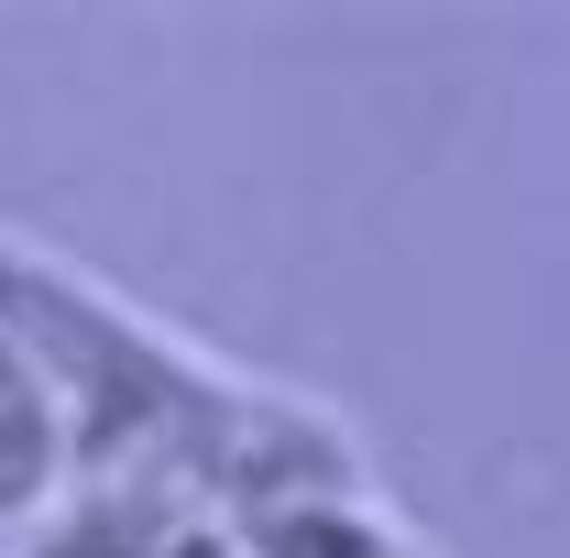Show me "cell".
<instances>
[{"mask_svg":"<svg viewBox=\"0 0 570 558\" xmlns=\"http://www.w3.org/2000/svg\"><path fill=\"white\" fill-rule=\"evenodd\" d=\"M77 482V438H67V406L56 383L33 372V350L0 340V548L33 537Z\"/></svg>","mask_w":570,"mask_h":558,"instance_id":"6da1fadb","label":"cell"},{"mask_svg":"<svg viewBox=\"0 0 570 558\" xmlns=\"http://www.w3.org/2000/svg\"><path fill=\"white\" fill-rule=\"evenodd\" d=\"M406 558H439V548H428V537H406Z\"/></svg>","mask_w":570,"mask_h":558,"instance_id":"7a4b0ae2","label":"cell"},{"mask_svg":"<svg viewBox=\"0 0 570 558\" xmlns=\"http://www.w3.org/2000/svg\"><path fill=\"white\" fill-rule=\"evenodd\" d=\"M0 558H11V548H0Z\"/></svg>","mask_w":570,"mask_h":558,"instance_id":"3957f363","label":"cell"}]
</instances>
